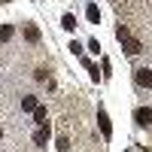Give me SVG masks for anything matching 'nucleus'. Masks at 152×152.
<instances>
[{
  "label": "nucleus",
  "mask_w": 152,
  "mask_h": 152,
  "mask_svg": "<svg viewBox=\"0 0 152 152\" xmlns=\"http://www.w3.org/2000/svg\"><path fill=\"white\" fill-rule=\"evenodd\" d=\"M116 37H119V43H122V49H125L128 55H140V52H143L140 40H134V37L128 34V28H125V24H119V28H116Z\"/></svg>",
  "instance_id": "nucleus-1"
},
{
  "label": "nucleus",
  "mask_w": 152,
  "mask_h": 152,
  "mask_svg": "<svg viewBox=\"0 0 152 152\" xmlns=\"http://www.w3.org/2000/svg\"><path fill=\"white\" fill-rule=\"evenodd\" d=\"M134 79H137V85L149 88V85H152V70H149V67H140V70H137V76H134Z\"/></svg>",
  "instance_id": "nucleus-2"
},
{
  "label": "nucleus",
  "mask_w": 152,
  "mask_h": 152,
  "mask_svg": "<svg viewBox=\"0 0 152 152\" xmlns=\"http://www.w3.org/2000/svg\"><path fill=\"white\" fill-rule=\"evenodd\" d=\"M97 122H100V131H104V137H107V140H110V137H113V125H110V116H107L104 110L97 113Z\"/></svg>",
  "instance_id": "nucleus-3"
},
{
  "label": "nucleus",
  "mask_w": 152,
  "mask_h": 152,
  "mask_svg": "<svg viewBox=\"0 0 152 152\" xmlns=\"http://www.w3.org/2000/svg\"><path fill=\"white\" fill-rule=\"evenodd\" d=\"M134 116H137V125H143V128H146V125H152V110H149V107H140Z\"/></svg>",
  "instance_id": "nucleus-4"
},
{
  "label": "nucleus",
  "mask_w": 152,
  "mask_h": 152,
  "mask_svg": "<svg viewBox=\"0 0 152 152\" xmlns=\"http://www.w3.org/2000/svg\"><path fill=\"white\" fill-rule=\"evenodd\" d=\"M34 143L37 146H46L49 143V128H46V125H40V128L34 131Z\"/></svg>",
  "instance_id": "nucleus-5"
},
{
  "label": "nucleus",
  "mask_w": 152,
  "mask_h": 152,
  "mask_svg": "<svg viewBox=\"0 0 152 152\" xmlns=\"http://www.w3.org/2000/svg\"><path fill=\"white\" fill-rule=\"evenodd\" d=\"M37 107H40V104H37L34 94H24V97H21V110H24V113H34Z\"/></svg>",
  "instance_id": "nucleus-6"
},
{
  "label": "nucleus",
  "mask_w": 152,
  "mask_h": 152,
  "mask_svg": "<svg viewBox=\"0 0 152 152\" xmlns=\"http://www.w3.org/2000/svg\"><path fill=\"white\" fill-rule=\"evenodd\" d=\"M24 40L28 43H40V31H37L34 24H24Z\"/></svg>",
  "instance_id": "nucleus-7"
},
{
  "label": "nucleus",
  "mask_w": 152,
  "mask_h": 152,
  "mask_svg": "<svg viewBox=\"0 0 152 152\" xmlns=\"http://www.w3.org/2000/svg\"><path fill=\"white\" fill-rule=\"evenodd\" d=\"M12 34H15V31H12V24H3V28H0V43H9Z\"/></svg>",
  "instance_id": "nucleus-8"
},
{
  "label": "nucleus",
  "mask_w": 152,
  "mask_h": 152,
  "mask_svg": "<svg viewBox=\"0 0 152 152\" xmlns=\"http://www.w3.org/2000/svg\"><path fill=\"white\" fill-rule=\"evenodd\" d=\"M61 28H64V31H73V28H76V18L70 15V12H67L64 18H61Z\"/></svg>",
  "instance_id": "nucleus-9"
},
{
  "label": "nucleus",
  "mask_w": 152,
  "mask_h": 152,
  "mask_svg": "<svg viewBox=\"0 0 152 152\" xmlns=\"http://www.w3.org/2000/svg\"><path fill=\"white\" fill-rule=\"evenodd\" d=\"M34 119H37V125H46V110L37 107V110H34Z\"/></svg>",
  "instance_id": "nucleus-10"
},
{
  "label": "nucleus",
  "mask_w": 152,
  "mask_h": 152,
  "mask_svg": "<svg viewBox=\"0 0 152 152\" xmlns=\"http://www.w3.org/2000/svg\"><path fill=\"white\" fill-rule=\"evenodd\" d=\"M88 18H91L94 24L100 21V12H97V6H94V3H88Z\"/></svg>",
  "instance_id": "nucleus-11"
},
{
  "label": "nucleus",
  "mask_w": 152,
  "mask_h": 152,
  "mask_svg": "<svg viewBox=\"0 0 152 152\" xmlns=\"http://www.w3.org/2000/svg\"><path fill=\"white\" fill-rule=\"evenodd\" d=\"M55 143H58V149H61V152H67V149H70V140H67V137H58Z\"/></svg>",
  "instance_id": "nucleus-12"
},
{
  "label": "nucleus",
  "mask_w": 152,
  "mask_h": 152,
  "mask_svg": "<svg viewBox=\"0 0 152 152\" xmlns=\"http://www.w3.org/2000/svg\"><path fill=\"white\" fill-rule=\"evenodd\" d=\"M0 137H3V131H0Z\"/></svg>",
  "instance_id": "nucleus-13"
}]
</instances>
